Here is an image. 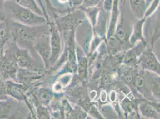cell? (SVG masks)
<instances>
[{"label": "cell", "mask_w": 160, "mask_h": 119, "mask_svg": "<svg viewBox=\"0 0 160 119\" xmlns=\"http://www.w3.org/2000/svg\"><path fill=\"white\" fill-rule=\"evenodd\" d=\"M2 9L6 19L22 25L37 26L45 25L47 23V19L44 16L34 13L15 1H8L5 2Z\"/></svg>", "instance_id": "6da1fadb"}, {"label": "cell", "mask_w": 160, "mask_h": 119, "mask_svg": "<svg viewBox=\"0 0 160 119\" xmlns=\"http://www.w3.org/2000/svg\"><path fill=\"white\" fill-rule=\"evenodd\" d=\"M11 38L22 48H33L36 40L42 35L44 34L46 29L43 25L37 26H30L22 25L13 21L7 20Z\"/></svg>", "instance_id": "7a4b0ae2"}, {"label": "cell", "mask_w": 160, "mask_h": 119, "mask_svg": "<svg viewBox=\"0 0 160 119\" xmlns=\"http://www.w3.org/2000/svg\"><path fill=\"white\" fill-rule=\"evenodd\" d=\"M28 86L13 80H6V91L7 96L19 102H25L29 107V99L27 95Z\"/></svg>", "instance_id": "3957f363"}, {"label": "cell", "mask_w": 160, "mask_h": 119, "mask_svg": "<svg viewBox=\"0 0 160 119\" xmlns=\"http://www.w3.org/2000/svg\"><path fill=\"white\" fill-rule=\"evenodd\" d=\"M33 49L38 54L46 67L50 64L51 50L50 45V35L44 33L40 36L34 44Z\"/></svg>", "instance_id": "277c9868"}, {"label": "cell", "mask_w": 160, "mask_h": 119, "mask_svg": "<svg viewBox=\"0 0 160 119\" xmlns=\"http://www.w3.org/2000/svg\"><path fill=\"white\" fill-rule=\"evenodd\" d=\"M19 102L9 97L0 99V119H16L19 117Z\"/></svg>", "instance_id": "5b68a950"}, {"label": "cell", "mask_w": 160, "mask_h": 119, "mask_svg": "<svg viewBox=\"0 0 160 119\" xmlns=\"http://www.w3.org/2000/svg\"><path fill=\"white\" fill-rule=\"evenodd\" d=\"M50 45L51 50L50 64H53L58 59L62 51V40L60 34L53 23L50 24Z\"/></svg>", "instance_id": "8992f818"}, {"label": "cell", "mask_w": 160, "mask_h": 119, "mask_svg": "<svg viewBox=\"0 0 160 119\" xmlns=\"http://www.w3.org/2000/svg\"><path fill=\"white\" fill-rule=\"evenodd\" d=\"M139 63L143 69L160 74V62L155 55L150 51H146L140 55Z\"/></svg>", "instance_id": "52a82bcc"}, {"label": "cell", "mask_w": 160, "mask_h": 119, "mask_svg": "<svg viewBox=\"0 0 160 119\" xmlns=\"http://www.w3.org/2000/svg\"><path fill=\"white\" fill-rule=\"evenodd\" d=\"M130 8L134 16L139 20L144 18L147 8L145 0H128Z\"/></svg>", "instance_id": "ba28073f"}, {"label": "cell", "mask_w": 160, "mask_h": 119, "mask_svg": "<svg viewBox=\"0 0 160 119\" xmlns=\"http://www.w3.org/2000/svg\"><path fill=\"white\" fill-rule=\"evenodd\" d=\"M146 18H142L139 19L138 22L134 25L133 32L130 38V42L132 44L134 45L138 41L144 42V39L143 36V25L145 21Z\"/></svg>", "instance_id": "9c48e42d"}, {"label": "cell", "mask_w": 160, "mask_h": 119, "mask_svg": "<svg viewBox=\"0 0 160 119\" xmlns=\"http://www.w3.org/2000/svg\"><path fill=\"white\" fill-rule=\"evenodd\" d=\"M18 3H19L23 7H26L27 8L32 10L35 13L44 16L43 11L38 6L36 0H18Z\"/></svg>", "instance_id": "30bf717a"}, {"label": "cell", "mask_w": 160, "mask_h": 119, "mask_svg": "<svg viewBox=\"0 0 160 119\" xmlns=\"http://www.w3.org/2000/svg\"><path fill=\"white\" fill-rule=\"evenodd\" d=\"M140 110L144 116L148 118H155V117L158 116L153 106L148 102H142L140 105Z\"/></svg>", "instance_id": "8fae6325"}, {"label": "cell", "mask_w": 160, "mask_h": 119, "mask_svg": "<svg viewBox=\"0 0 160 119\" xmlns=\"http://www.w3.org/2000/svg\"><path fill=\"white\" fill-rule=\"evenodd\" d=\"M53 97L52 93L47 89L42 88L40 89L38 95V98L40 103L44 106H47L49 105Z\"/></svg>", "instance_id": "7c38bea8"}, {"label": "cell", "mask_w": 160, "mask_h": 119, "mask_svg": "<svg viewBox=\"0 0 160 119\" xmlns=\"http://www.w3.org/2000/svg\"><path fill=\"white\" fill-rule=\"evenodd\" d=\"M84 10L85 13L87 14V17H88L92 23L93 24V26H94L96 23L97 16H98V14L99 12V8L98 7H97V6H94V7L85 8H84Z\"/></svg>", "instance_id": "4fadbf2b"}, {"label": "cell", "mask_w": 160, "mask_h": 119, "mask_svg": "<svg viewBox=\"0 0 160 119\" xmlns=\"http://www.w3.org/2000/svg\"><path fill=\"white\" fill-rule=\"evenodd\" d=\"M160 4V0H153L151 3L147 7L145 13V17L147 18L149 16L153 13L155 10L158 7Z\"/></svg>", "instance_id": "5bb4252c"}, {"label": "cell", "mask_w": 160, "mask_h": 119, "mask_svg": "<svg viewBox=\"0 0 160 119\" xmlns=\"http://www.w3.org/2000/svg\"><path fill=\"white\" fill-rule=\"evenodd\" d=\"M87 64L86 59H85L84 58H81L80 63H79V68H78L79 74L81 77H84L86 74Z\"/></svg>", "instance_id": "9a60e30c"}, {"label": "cell", "mask_w": 160, "mask_h": 119, "mask_svg": "<svg viewBox=\"0 0 160 119\" xmlns=\"http://www.w3.org/2000/svg\"><path fill=\"white\" fill-rule=\"evenodd\" d=\"M116 33V36L117 39L120 41H124L126 37V33L125 32V29L124 27L122 25L118 26L116 28V31H115Z\"/></svg>", "instance_id": "2e32d148"}, {"label": "cell", "mask_w": 160, "mask_h": 119, "mask_svg": "<svg viewBox=\"0 0 160 119\" xmlns=\"http://www.w3.org/2000/svg\"><path fill=\"white\" fill-rule=\"evenodd\" d=\"M135 60H136V53L133 50H131L126 54L124 59V62L127 64H130L134 63Z\"/></svg>", "instance_id": "e0dca14e"}, {"label": "cell", "mask_w": 160, "mask_h": 119, "mask_svg": "<svg viewBox=\"0 0 160 119\" xmlns=\"http://www.w3.org/2000/svg\"><path fill=\"white\" fill-rule=\"evenodd\" d=\"M99 1L100 0H85L81 7H83V8H85L88 7L96 6Z\"/></svg>", "instance_id": "ac0fdd59"}, {"label": "cell", "mask_w": 160, "mask_h": 119, "mask_svg": "<svg viewBox=\"0 0 160 119\" xmlns=\"http://www.w3.org/2000/svg\"><path fill=\"white\" fill-rule=\"evenodd\" d=\"M114 0H103V8L107 12H111L113 6Z\"/></svg>", "instance_id": "d6986e66"}, {"label": "cell", "mask_w": 160, "mask_h": 119, "mask_svg": "<svg viewBox=\"0 0 160 119\" xmlns=\"http://www.w3.org/2000/svg\"><path fill=\"white\" fill-rule=\"evenodd\" d=\"M15 1V2H17L18 1V0H0V20L2 21V20H6L5 17H4V15L3 13V9H2V7H3V4L6 1Z\"/></svg>", "instance_id": "ffe728a7"}, {"label": "cell", "mask_w": 160, "mask_h": 119, "mask_svg": "<svg viewBox=\"0 0 160 119\" xmlns=\"http://www.w3.org/2000/svg\"><path fill=\"white\" fill-rule=\"evenodd\" d=\"M84 1L85 0H69V2L74 8L81 7Z\"/></svg>", "instance_id": "44dd1931"}, {"label": "cell", "mask_w": 160, "mask_h": 119, "mask_svg": "<svg viewBox=\"0 0 160 119\" xmlns=\"http://www.w3.org/2000/svg\"><path fill=\"white\" fill-rule=\"evenodd\" d=\"M44 1H45V2H46V5H47V7H48L52 10H54V8L53 6H52V5L50 0H44Z\"/></svg>", "instance_id": "7402d4cb"}, {"label": "cell", "mask_w": 160, "mask_h": 119, "mask_svg": "<svg viewBox=\"0 0 160 119\" xmlns=\"http://www.w3.org/2000/svg\"><path fill=\"white\" fill-rule=\"evenodd\" d=\"M145 1H146V3H147V7H148L153 0H145Z\"/></svg>", "instance_id": "603a6c76"}, {"label": "cell", "mask_w": 160, "mask_h": 119, "mask_svg": "<svg viewBox=\"0 0 160 119\" xmlns=\"http://www.w3.org/2000/svg\"><path fill=\"white\" fill-rule=\"evenodd\" d=\"M62 3H66L67 2H69V0H59Z\"/></svg>", "instance_id": "cb8c5ba5"}]
</instances>
